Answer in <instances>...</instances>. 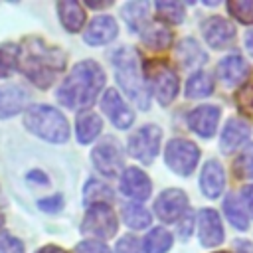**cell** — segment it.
<instances>
[{"label":"cell","mask_w":253,"mask_h":253,"mask_svg":"<svg viewBox=\"0 0 253 253\" xmlns=\"http://www.w3.org/2000/svg\"><path fill=\"white\" fill-rule=\"evenodd\" d=\"M156 12L170 24H180L184 20V6L180 2H156Z\"/></svg>","instance_id":"33"},{"label":"cell","mask_w":253,"mask_h":253,"mask_svg":"<svg viewBox=\"0 0 253 253\" xmlns=\"http://www.w3.org/2000/svg\"><path fill=\"white\" fill-rule=\"evenodd\" d=\"M211 91H213V81L206 71H196L194 75H190V79L186 83V95L190 99L208 97Z\"/></svg>","instance_id":"26"},{"label":"cell","mask_w":253,"mask_h":253,"mask_svg":"<svg viewBox=\"0 0 253 253\" xmlns=\"http://www.w3.org/2000/svg\"><path fill=\"white\" fill-rule=\"evenodd\" d=\"M91 158H93L95 168L103 176L113 178V176L121 174V168H123V152H121V148H119V144L115 140H103V142H99L93 148Z\"/></svg>","instance_id":"10"},{"label":"cell","mask_w":253,"mask_h":253,"mask_svg":"<svg viewBox=\"0 0 253 253\" xmlns=\"http://www.w3.org/2000/svg\"><path fill=\"white\" fill-rule=\"evenodd\" d=\"M113 202V190L103 184L101 180H89L83 188V204L85 206H99V204H105L109 206Z\"/></svg>","instance_id":"23"},{"label":"cell","mask_w":253,"mask_h":253,"mask_svg":"<svg viewBox=\"0 0 253 253\" xmlns=\"http://www.w3.org/2000/svg\"><path fill=\"white\" fill-rule=\"evenodd\" d=\"M233 170L239 178H249L253 180V142L245 146V150L237 156L235 164H233Z\"/></svg>","instance_id":"34"},{"label":"cell","mask_w":253,"mask_h":253,"mask_svg":"<svg viewBox=\"0 0 253 253\" xmlns=\"http://www.w3.org/2000/svg\"><path fill=\"white\" fill-rule=\"evenodd\" d=\"M121 213H123L125 223L132 229H144L150 225V213L138 204H126Z\"/></svg>","instance_id":"29"},{"label":"cell","mask_w":253,"mask_h":253,"mask_svg":"<svg viewBox=\"0 0 253 253\" xmlns=\"http://www.w3.org/2000/svg\"><path fill=\"white\" fill-rule=\"evenodd\" d=\"M85 4L89 8H107V6H111V2H93V0H87Z\"/></svg>","instance_id":"45"},{"label":"cell","mask_w":253,"mask_h":253,"mask_svg":"<svg viewBox=\"0 0 253 253\" xmlns=\"http://www.w3.org/2000/svg\"><path fill=\"white\" fill-rule=\"evenodd\" d=\"M202 32H204V38L208 42V45H211L213 49H221L225 47L233 38H235V28L229 20L221 18V16H213V18H208L204 24H202Z\"/></svg>","instance_id":"13"},{"label":"cell","mask_w":253,"mask_h":253,"mask_svg":"<svg viewBox=\"0 0 253 253\" xmlns=\"http://www.w3.org/2000/svg\"><path fill=\"white\" fill-rule=\"evenodd\" d=\"M111 59H113L115 75L121 89L136 103V107L148 109L150 99H148V89L140 71L138 53L132 47H119L117 51H113Z\"/></svg>","instance_id":"3"},{"label":"cell","mask_w":253,"mask_h":253,"mask_svg":"<svg viewBox=\"0 0 253 253\" xmlns=\"http://www.w3.org/2000/svg\"><path fill=\"white\" fill-rule=\"evenodd\" d=\"M38 253H67V251H63V249L57 247V245H45V247H42Z\"/></svg>","instance_id":"42"},{"label":"cell","mask_w":253,"mask_h":253,"mask_svg":"<svg viewBox=\"0 0 253 253\" xmlns=\"http://www.w3.org/2000/svg\"><path fill=\"white\" fill-rule=\"evenodd\" d=\"M75 253H111V249L101 241L87 239V241H81L75 245Z\"/></svg>","instance_id":"38"},{"label":"cell","mask_w":253,"mask_h":253,"mask_svg":"<svg viewBox=\"0 0 253 253\" xmlns=\"http://www.w3.org/2000/svg\"><path fill=\"white\" fill-rule=\"evenodd\" d=\"M0 253H24V243L14 235H0Z\"/></svg>","instance_id":"37"},{"label":"cell","mask_w":253,"mask_h":253,"mask_svg":"<svg viewBox=\"0 0 253 253\" xmlns=\"http://www.w3.org/2000/svg\"><path fill=\"white\" fill-rule=\"evenodd\" d=\"M249 134H251V128H249V125L243 119H237V117L235 119H229L227 125H225V128H223V132H221L219 146H221V150L225 154H229L239 144H243L249 138Z\"/></svg>","instance_id":"19"},{"label":"cell","mask_w":253,"mask_h":253,"mask_svg":"<svg viewBox=\"0 0 253 253\" xmlns=\"http://www.w3.org/2000/svg\"><path fill=\"white\" fill-rule=\"evenodd\" d=\"M28 178H30V180H38V182H43V184L47 182V176H43L40 170H34V172H30V176H28Z\"/></svg>","instance_id":"43"},{"label":"cell","mask_w":253,"mask_h":253,"mask_svg":"<svg viewBox=\"0 0 253 253\" xmlns=\"http://www.w3.org/2000/svg\"><path fill=\"white\" fill-rule=\"evenodd\" d=\"M219 123V109L213 105H202L188 115V126L202 138L213 136Z\"/></svg>","instance_id":"15"},{"label":"cell","mask_w":253,"mask_h":253,"mask_svg":"<svg viewBox=\"0 0 253 253\" xmlns=\"http://www.w3.org/2000/svg\"><path fill=\"white\" fill-rule=\"evenodd\" d=\"M117 215L111 210V206L99 204V206H91L83 217L81 223V233L87 237H95L97 239H107L113 237L117 233Z\"/></svg>","instance_id":"7"},{"label":"cell","mask_w":253,"mask_h":253,"mask_svg":"<svg viewBox=\"0 0 253 253\" xmlns=\"http://www.w3.org/2000/svg\"><path fill=\"white\" fill-rule=\"evenodd\" d=\"M146 75L152 83L154 95L160 105H170L178 95V75L164 61H150L146 65Z\"/></svg>","instance_id":"8"},{"label":"cell","mask_w":253,"mask_h":253,"mask_svg":"<svg viewBox=\"0 0 253 253\" xmlns=\"http://www.w3.org/2000/svg\"><path fill=\"white\" fill-rule=\"evenodd\" d=\"M146 16H148V4L146 2H128L123 6V18L132 32H138L142 28Z\"/></svg>","instance_id":"28"},{"label":"cell","mask_w":253,"mask_h":253,"mask_svg":"<svg viewBox=\"0 0 253 253\" xmlns=\"http://www.w3.org/2000/svg\"><path fill=\"white\" fill-rule=\"evenodd\" d=\"M217 253H227V251H217Z\"/></svg>","instance_id":"47"},{"label":"cell","mask_w":253,"mask_h":253,"mask_svg":"<svg viewBox=\"0 0 253 253\" xmlns=\"http://www.w3.org/2000/svg\"><path fill=\"white\" fill-rule=\"evenodd\" d=\"M28 103V91L22 85H2L0 87V119L18 115Z\"/></svg>","instance_id":"17"},{"label":"cell","mask_w":253,"mask_h":253,"mask_svg":"<svg viewBox=\"0 0 253 253\" xmlns=\"http://www.w3.org/2000/svg\"><path fill=\"white\" fill-rule=\"evenodd\" d=\"M192 225H194V217H192V213H184V217H182L180 223H178V233L182 235V239L190 237V233H192Z\"/></svg>","instance_id":"40"},{"label":"cell","mask_w":253,"mask_h":253,"mask_svg":"<svg viewBox=\"0 0 253 253\" xmlns=\"http://www.w3.org/2000/svg\"><path fill=\"white\" fill-rule=\"evenodd\" d=\"M18 57H20V47L18 45L6 43V45L0 47V79L10 75L12 69H16Z\"/></svg>","instance_id":"32"},{"label":"cell","mask_w":253,"mask_h":253,"mask_svg":"<svg viewBox=\"0 0 253 253\" xmlns=\"http://www.w3.org/2000/svg\"><path fill=\"white\" fill-rule=\"evenodd\" d=\"M18 65L24 75L36 83L40 89H45L65 67V55L57 47L45 45L40 38H26L20 47Z\"/></svg>","instance_id":"1"},{"label":"cell","mask_w":253,"mask_h":253,"mask_svg":"<svg viewBox=\"0 0 253 253\" xmlns=\"http://www.w3.org/2000/svg\"><path fill=\"white\" fill-rule=\"evenodd\" d=\"M105 85V71L97 61L85 59L73 65L57 89V101L67 109L89 107Z\"/></svg>","instance_id":"2"},{"label":"cell","mask_w":253,"mask_h":253,"mask_svg":"<svg viewBox=\"0 0 253 253\" xmlns=\"http://www.w3.org/2000/svg\"><path fill=\"white\" fill-rule=\"evenodd\" d=\"M247 71H249V67H247L245 59L241 55H237V53L223 57L219 61V65H217V75H219V79L225 85H237V83H241L247 77Z\"/></svg>","instance_id":"20"},{"label":"cell","mask_w":253,"mask_h":253,"mask_svg":"<svg viewBox=\"0 0 253 253\" xmlns=\"http://www.w3.org/2000/svg\"><path fill=\"white\" fill-rule=\"evenodd\" d=\"M101 109L117 128H128L134 121V113L126 107L123 97L115 89H107L101 99Z\"/></svg>","instance_id":"11"},{"label":"cell","mask_w":253,"mask_h":253,"mask_svg":"<svg viewBox=\"0 0 253 253\" xmlns=\"http://www.w3.org/2000/svg\"><path fill=\"white\" fill-rule=\"evenodd\" d=\"M117 22L111 16H95L91 20V24L87 26V30L83 32V40L89 45H105L109 42H113L117 38Z\"/></svg>","instance_id":"16"},{"label":"cell","mask_w":253,"mask_h":253,"mask_svg":"<svg viewBox=\"0 0 253 253\" xmlns=\"http://www.w3.org/2000/svg\"><path fill=\"white\" fill-rule=\"evenodd\" d=\"M160 138H162V130L156 125H144L128 136L126 150L132 158L150 164L160 150Z\"/></svg>","instance_id":"5"},{"label":"cell","mask_w":253,"mask_h":253,"mask_svg":"<svg viewBox=\"0 0 253 253\" xmlns=\"http://www.w3.org/2000/svg\"><path fill=\"white\" fill-rule=\"evenodd\" d=\"M172 247V235L164 227H154L144 237V251L146 253H166Z\"/></svg>","instance_id":"27"},{"label":"cell","mask_w":253,"mask_h":253,"mask_svg":"<svg viewBox=\"0 0 253 253\" xmlns=\"http://www.w3.org/2000/svg\"><path fill=\"white\" fill-rule=\"evenodd\" d=\"M57 12H59V20L61 26L69 32V34H77L83 24H85V10L79 2L75 0H63L57 4Z\"/></svg>","instance_id":"21"},{"label":"cell","mask_w":253,"mask_h":253,"mask_svg":"<svg viewBox=\"0 0 253 253\" xmlns=\"http://www.w3.org/2000/svg\"><path fill=\"white\" fill-rule=\"evenodd\" d=\"M140 38L150 49H166L172 43V32L162 24H148L142 30Z\"/></svg>","instance_id":"24"},{"label":"cell","mask_w":253,"mask_h":253,"mask_svg":"<svg viewBox=\"0 0 253 253\" xmlns=\"http://www.w3.org/2000/svg\"><path fill=\"white\" fill-rule=\"evenodd\" d=\"M223 210H225V215H227V219L231 221L233 227H237V229H247L249 221H247L245 210H243V206L239 204V200H237L235 194H229V196L225 198Z\"/></svg>","instance_id":"30"},{"label":"cell","mask_w":253,"mask_h":253,"mask_svg":"<svg viewBox=\"0 0 253 253\" xmlns=\"http://www.w3.org/2000/svg\"><path fill=\"white\" fill-rule=\"evenodd\" d=\"M24 123L28 130H32L34 134H38L47 142L61 144L67 142L69 138L67 119L49 105H32L24 115Z\"/></svg>","instance_id":"4"},{"label":"cell","mask_w":253,"mask_h":253,"mask_svg":"<svg viewBox=\"0 0 253 253\" xmlns=\"http://www.w3.org/2000/svg\"><path fill=\"white\" fill-rule=\"evenodd\" d=\"M241 198H243V202H245V206H247L249 213L253 215V186H247V188H243V192H241Z\"/></svg>","instance_id":"41"},{"label":"cell","mask_w":253,"mask_h":253,"mask_svg":"<svg viewBox=\"0 0 253 253\" xmlns=\"http://www.w3.org/2000/svg\"><path fill=\"white\" fill-rule=\"evenodd\" d=\"M40 210L42 211H47V213H55L63 208V196L61 194H55V196H49V198H43L38 202Z\"/></svg>","instance_id":"39"},{"label":"cell","mask_w":253,"mask_h":253,"mask_svg":"<svg viewBox=\"0 0 253 253\" xmlns=\"http://www.w3.org/2000/svg\"><path fill=\"white\" fill-rule=\"evenodd\" d=\"M101 128H103V123H101V117L95 115V113H81L77 117V140L81 144H89L93 142L99 134H101Z\"/></svg>","instance_id":"22"},{"label":"cell","mask_w":253,"mask_h":253,"mask_svg":"<svg viewBox=\"0 0 253 253\" xmlns=\"http://www.w3.org/2000/svg\"><path fill=\"white\" fill-rule=\"evenodd\" d=\"M235 101L241 111H253V83H247L245 87H241Z\"/></svg>","instance_id":"36"},{"label":"cell","mask_w":253,"mask_h":253,"mask_svg":"<svg viewBox=\"0 0 253 253\" xmlns=\"http://www.w3.org/2000/svg\"><path fill=\"white\" fill-rule=\"evenodd\" d=\"M198 235L204 247H215L223 241V225L217 211L206 208L198 213Z\"/></svg>","instance_id":"12"},{"label":"cell","mask_w":253,"mask_h":253,"mask_svg":"<svg viewBox=\"0 0 253 253\" xmlns=\"http://www.w3.org/2000/svg\"><path fill=\"white\" fill-rule=\"evenodd\" d=\"M121 192L132 200H138V202H144L148 196H150V190H152V184H150V178L140 170V168H126L123 170V176H121Z\"/></svg>","instance_id":"14"},{"label":"cell","mask_w":253,"mask_h":253,"mask_svg":"<svg viewBox=\"0 0 253 253\" xmlns=\"http://www.w3.org/2000/svg\"><path fill=\"white\" fill-rule=\"evenodd\" d=\"M227 12L241 24H253V0H231Z\"/></svg>","instance_id":"31"},{"label":"cell","mask_w":253,"mask_h":253,"mask_svg":"<svg viewBox=\"0 0 253 253\" xmlns=\"http://www.w3.org/2000/svg\"><path fill=\"white\" fill-rule=\"evenodd\" d=\"M200 186H202L204 196H208V198L221 196L223 186H225V174L217 160H208L204 164L202 176H200Z\"/></svg>","instance_id":"18"},{"label":"cell","mask_w":253,"mask_h":253,"mask_svg":"<svg viewBox=\"0 0 253 253\" xmlns=\"http://www.w3.org/2000/svg\"><path fill=\"white\" fill-rule=\"evenodd\" d=\"M2 225H4V217L0 215V229H2Z\"/></svg>","instance_id":"46"},{"label":"cell","mask_w":253,"mask_h":253,"mask_svg":"<svg viewBox=\"0 0 253 253\" xmlns=\"http://www.w3.org/2000/svg\"><path fill=\"white\" fill-rule=\"evenodd\" d=\"M186 210H188V196L178 188L164 190L154 202V211H156L158 219H162L166 223L178 221L186 213Z\"/></svg>","instance_id":"9"},{"label":"cell","mask_w":253,"mask_h":253,"mask_svg":"<svg viewBox=\"0 0 253 253\" xmlns=\"http://www.w3.org/2000/svg\"><path fill=\"white\" fill-rule=\"evenodd\" d=\"M198 158H200V148L186 138H172L166 144V152H164L166 166L178 176L192 174L198 164Z\"/></svg>","instance_id":"6"},{"label":"cell","mask_w":253,"mask_h":253,"mask_svg":"<svg viewBox=\"0 0 253 253\" xmlns=\"http://www.w3.org/2000/svg\"><path fill=\"white\" fill-rule=\"evenodd\" d=\"M178 59L184 63V67H194V65H200L208 59V55L204 53V49L198 45L196 40L192 38H186L180 42L178 45Z\"/></svg>","instance_id":"25"},{"label":"cell","mask_w":253,"mask_h":253,"mask_svg":"<svg viewBox=\"0 0 253 253\" xmlns=\"http://www.w3.org/2000/svg\"><path fill=\"white\" fill-rule=\"evenodd\" d=\"M115 253H142V245L134 235H125L117 241Z\"/></svg>","instance_id":"35"},{"label":"cell","mask_w":253,"mask_h":253,"mask_svg":"<svg viewBox=\"0 0 253 253\" xmlns=\"http://www.w3.org/2000/svg\"><path fill=\"white\" fill-rule=\"evenodd\" d=\"M245 47H247V51L253 55V30L247 32V36H245Z\"/></svg>","instance_id":"44"}]
</instances>
